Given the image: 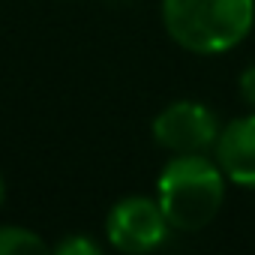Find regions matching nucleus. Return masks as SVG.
Listing matches in <instances>:
<instances>
[{
    "mask_svg": "<svg viewBox=\"0 0 255 255\" xmlns=\"http://www.w3.org/2000/svg\"><path fill=\"white\" fill-rule=\"evenodd\" d=\"M3 198H6V183H3V174H0V207H3Z\"/></svg>",
    "mask_w": 255,
    "mask_h": 255,
    "instance_id": "1a4fd4ad",
    "label": "nucleus"
},
{
    "mask_svg": "<svg viewBox=\"0 0 255 255\" xmlns=\"http://www.w3.org/2000/svg\"><path fill=\"white\" fill-rule=\"evenodd\" d=\"M219 129L222 126L216 114L195 99H177L165 105L150 123L153 141L171 153H207L216 144Z\"/></svg>",
    "mask_w": 255,
    "mask_h": 255,
    "instance_id": "20e7f679",
    "label": "nucleus"
},
{
    "mask_svg": "<svg viewBox=\"0 0 255 255\" xmlns=\"http://www.w3.org/2000/svg\"><path fill=\"white\" fill-rule=\"evenodd\" d=\"M51 252H54V255H99V252H102V243H96V240L87 237V234L72 231V234H66L63 240H57V243L51 246Z\"/></svg>",
    "mask_w": 255,
    "mask_h": 255,
    "instance_id": "0eeeda50",
    "label": "nucleus"
},
{
    "mask_svg": "<svg viewBox=\"0 0 255 255\" xmlns=\"http://www.w3.org/2000/svg\"><path fill=\"white\" fill-rule=\"evenodd\" d=\"M237 87H240V99L255 111V63H252V66H246V69L240 72Z\"/></svg>",
    "mask_w": 255,
    "mask_h": 255,
    "instance_id": "6e6552de",
    "label": "nucleus"
},
{
    "mask_svg": "<svg viewBox=\"0 0 255 255\" xmlns=\"http://www.w3.org/2000/svg\"><path fill=\"white\" fill-rule=\"evenodd\" d=\"M168 219L156 198L126 195L105 216V237L111 249L126 255H147L168 240Z\"/></svg>",
    "mask_w": 255,
    "mask_h": 255,
    "instance_id": "7ed1b4c3",
    "label": "nucleus"
},
{
    "mask_svg": "<svg viewBox=\"0 0 255 255\" xmlns=\"http://www.w3.org/2000/svg\"><path fill=\"white\" fill-rule=\"evenodd\" d=\"M225 174L207 153H174L156 177V201L174 231H198L225 201Z\"/></svg>",
    "mask_w": 255,
    "mask_h": 255,
    "instance_id": "f257e3e1",
    "label": "nucleus"
},
{
    "mask_svg": "<svg viewBox=\"0 0 255 255\" xmlns=\"http://www.w3.org/2000/svg\"><path fill=\"white\" fill-rule=\"evenodd\" d=\"M213 150L225 180L240 189H255V111L225 123Z\"/></svg>",
    "mask_w": 255,
    "mask_h": 255,
    "instance_id": "39448f33",
    "label": "nucleus"
},
{
    "mask_svg": "<svg viewBox=\"0 0 255 255\" xmlns=\"http://www.w3.org/2000/svg\"><path fill=\"white\" fill-rule=\"evenodd\" d=\"M168 36L192 54H225L255 24V0H162Z\"/></svg>",
    "mask_w": 255,
    "mask_h": 255,
    "instance_id": "f03ea898",
    "label": "nucleus"
},
{
    "mask_svg": "<svg viewBox=\"0 0 255 255\" xmlns=\"http://www.w3.org/2000/svg\"><path fill=\"white\" fill-rule=\"evenodd\" d=\"M51 246L24 225H0V255H45Z\"/></svg>",
    "mask_w": 255,
    "mask_h": 255,
    "instance_id": "423d86ee",
    "label": "nucleus"
}]
</instances>
